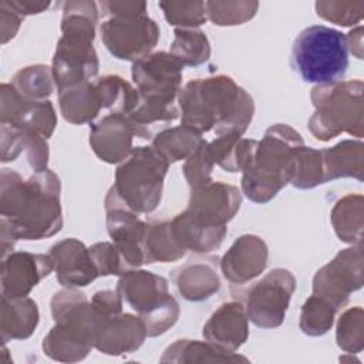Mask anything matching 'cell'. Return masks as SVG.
I'll list each match as a JSON object with an SVG mask.
<instances>
[{"mask_svg": "<svg viewBox=\"0 0 364 364\" xmlns=\"http://www.w3.org/2000/svg\"><path fill=\"white\" fill-rule=\"evenodd\" d=\"M257 141L242 138L239 134L216 136L208 142V151L215 165L226 172H243L255 154Z\"/></svg>", "mask_w": 364, "mask_h": 364, "instance_id": "cell-30", "label": "cell"}, {"mask_svg": "<svg viewBox=\"0 0 364 364\" xmlns=\"http://www.w3.org/2000/svg\"><path fill=\"white\" fill-rule=\"evenodd\" d=\"M168 168L169 164L151 145L135 146L118 164L111 189L131 210L151 213L162 199Z\"/></svg>", "mask_w": 364, "mask_h": 364, "instance_id": "cell-8", "label": "cell"}, {"mask_svg": "<svg viewBox=\"0 0 364 364\" xmlns=\"http://www.w3.org/2000/svg\"><path fill=\"white\" fill-rule=\"evenodd\" d=\"M337 310L324 299L311 294L301 306L299 327L310 337L324 336L334 324Z\"/></svg>", "mask_w": 364, "mask_h": 364, "instance_id": "cell-39", "label": "cell"}, {"mask_svg": "<svg viewBox=\"0 0 364 364\" xmlns=\"http://www.w3.org/2000/svg\"><path fill=\"white\" fill-rule=\"evenodd\" d=\"M179 117L175 102H168L156 98L144 97L139 92V100L134 109L127 115L135 129V135L141 139H152L159 124H168Z\"/></svg>", "mask_w": 364, "mask_h": 364, "instance_id": "cell-32", "label": "cell"}, {"mask_svg": "<svg viewBox=\"0 0 364 364\" xmlns=\"http://www.w3.org/2000/svg\"><path fill=\"white\" fill-rule=\"evenodd\" d=\"M314 9L318 17L341 27L355 26L364 16V1L361 0H320L316 1Z\"/></svg>", "mask_w": 364, "mask_h": 364, "instance_id": "cell-43", "label": "cell"}, {"mask_svg": "<svg viewBox=\"0 0 364 364\" xmlns=\"http://www.w3.org/2000/svg\"><path fill=\"white\" fill-rule=\"evenodd\" d=\"M290 183L299 189H313L326 183L320 149L303 144L294 151Z\"/></svg>", "mask_w": 364, "mask_h": 364, "instance_id": "cell-38", "label": "cell"}, {"mask_svg": "<svg viewBox=\"0 0 364 364\" xmlns=\"http://www.w3.org/2000/svg\"><path fill=\"white\" fill-rule=\"evenodd\" d=\"M176 100L181 124L200 134L243 135L255 114L252 95L225 74L188 81Z\"/></svg>", "mask_w": 364, "mask_h": 364, "instance_id": "cell-2", "label": "cell"}, {"mask_svg": "<svg viewBox=\"0 0 364 364\" xmlns=\"http://www.w3.org/2000/svg\"><path fill=\"white\" fill-rule=\"evenodd\" d=\"M57 92L60 112L70 124H91L102 109L95 85L91 81L68 87Z\"/></svg>", "mask_w": 364, "mask_h": 364, "instance_id": "cell-29", "label": "cell"}, {"mask_svg": "<svg viewBox=\"0 0 364 364\" xmlns=\"http://www.w3.org/2000/svg\"><path fill=\"white\" fill-rule=\"evenodd\" d=\"M95 90L100 98L102 109H108L109 114L128 115L139 100V91L132 87L122 77L109 74L98 78L95 82Z\"/></svg>", "mask_w": 364, "mask_h": 364, "instance_id": "cell-35", "label": "cell"}, {"mask_svg": "<svg viewBox=\"0 0 364 364\" xmlns=\"http://www.w3.org/2000/svg\"><path fill=\"white\" fill-rule=\"evenodd\" d=\"M183 65L166 51L151 53L132 63L136 90L148 98L175 102L181 91Z\"/></svg>", "mask_w": 364, "mask_h": 364, "instance_id": "cell-14", "label": "cell"}, {"mask_svg": "<svg viewBox=\"0 0 364 364\" xmlns=\"http://www.w3.org/2000/svg\"><path fill=\"white\" fill-rule=\"evenodd\" d=\"M363 245L340 250L313 277V294L328 301L337 311L343 309L353 291L363 287Z\"/></svg>", "mask_w": 364, "mask_h": 364, "instance_id": "cell-12", "label": "cell"}, {"mask_svg": "<svg viewBox=\"0 0 364 364\" xmlns=\"http://www.w3.org/2000/svg\"><path fill=\"white\" fill-rule=\"evenodd\" d=\"M104 208L108 236L119 252L127 270L139 269L145 264L142 240L146 222L141 220L136 212L121 202L111 188L104 199Z\"/></svg>", "mask_w": 364, "mask_h": 364, "instance_id": "cell-13", "label": "cell"}, {"mask_svg": "<svg viewBox=\"0 0 364 364\" xmlns=\"http://www.w3.org/2000/svg\"><path fill=\"white\" fill-rule=\"evenodd\" d=\"M40 313L37 303L30 297L10 299L1 296L0 333L6 344L10 340H26L37 328Z\"/></svg>", "mask_w": 364, "mask_h": 364, "instance_id": "cell-26", "label": "cell"}, {"mask_svg": "<svg viewBox=\"0 0 364 364\" xmlns=\"http://www.w3.org/2000/svg\"><path fill=\"white\" fill-rule=\"evenodd\" d=\"M97 23V3L90 0L63 3L61 37L51 64L57 91L90 82L97 77L100 60L92 46Z\"/></svg>", "mask_w": 364, "mask_h": 364, "instance_id": "cell-3", "label": "cell"}, {"mask_svg": "<svg viewBox=\"0 0 364 364\" xmlns=\"http://www.w3.org/2000/svg\"><path fill=\"white\" fill-rule=\"evenodd\" d=\"M1 1L23 18L26 16L43 13L51 4L50 1H44V0H1Z\"/></svg>", "mask_w": 364, "mask_h": 364, "instance_id": "cell-49", "label": "cell"}, {"mask_svg": "<svg viewBox=\"0 0 364 364\" xmlns=\"http://www.w3.org/2000/svg\"><path fill=\"white\" fill-rule=\"evenodd\" d=\"M164 11L168 24L176 28H198L208 20L205 1H173L164 0L158 3Z\"/></svg>", "mask_w": 364, "mask_h": 364, "instance_id": "cell-42", "label": "cell"}, {"mask_svg": "<svg viewBox=\"0 0 364 364\" xmlns=\"http://www.w3.org/2000/svg\"><path fill=\"white\" fill-rule=\"evenodd\" d=\"M57 282L64 287H85L98 276L88 247L75 237L54 243L48 252Z\"/></svg>", "mask_w": 364, "mask_h": 364, "instance_id": "cell-20", "label": "cell"}, {"mask_svg": "<svg viewBox=\"0 0 364 364\" xmlns=\"http://www.w3.org/2000/svg\"><path fill=\"white\" fill-rule=\"evenodd\" d=\"M294 290L296 277L293 273L277 267L235 297L243 304L249 321L262 328H276L284 321Z\"/></svg>", "mask_w": 364, "mask_h": 364, "instance_id": "cell-10", "label": "cell"}, {"mask_svg": "<svg viewBox=\"0 0 364 364\" xmlns=\"http://www.w3.org/2000/svg\"><path fill=\"white\" fill-rule=\"evenodd\" d=\"M333 229L341 242L363 245L364 198L360 193H348L338 199L330 213Z\"/></svg>", "mask_w": 364, "mask_h": 364, "instance_id": "cell-31", "label": "cell"}, {"mask_svg": "<svg viewBox=\"0 0 364 364\" xmlns=\"http://www.w3.org/2000/svg\"><path fill=\"white\" fill-rule=\"evenodd\" d=\"M101 40L118 60L136 61L152 53L159 40V26L146 13L108 16L100 26Z\"/></svg>", "mask_w": 364, "mask_h": 364, "instance_id": "cell-11", "label": "cell"}, {"mask_svg": "<svg viewBox=\"0 0 364 364\" xmlns=\"http://www.w3.org/2000/svg\"><path fill=\"white\" fill-rule=\"evenodd\" d=\"M144 321L148 337L165 334L179 318V304L169 294L168 280L142 269L119 274L115 289Z\"/></svg>", "mask_w": 364, "mask_h": 364, "instance_id": "cell-9", "label": "cell"}, {"mask_svg": "<svg viewBox=\"0 0 364 364\" xmlns=\"http://www.w3.org/2000/svg\"><path fill=\"white\" fill-rule=\"evenodd\" d=\"M101 7L108 16H127V14H145L146 3L144 1H102Z\"/></svg>", "mask_w": 364, "mask_h": 364, "instance_id": "cell-48", "label": "cell"}, {"mask_svg": "<svg viewBox=\"0 0 364 364\" xmlns=\"http://www.w3.org/2000/svg\"><path fill=\"white\" fill-rule=\"evenodd\" d=\"M0 124L36 132L48 139L57 127V114L48 100L28 101L7 82L0 87Z\"/></svg>", "mask_w": 364, "mask_h": 364, "instance_id": "cell-15", "label": "cell"}, {"mask_svg": "<svg viewBox=\"0 0 364 364\" xmlns=\"http://www.w3.org/2000/svg\"><path fill=\"white\" fill-rule=\"evenodd\" d=\"M161 363H249V358L226 351L209 341L181 338L166 347Z\"/></svg>", "mask_w": 364, "mask_h": 364, "instance_id": "cell-28", "label": "cell"}, {"mask_svg": "<svg viewBox=\"0 0 364 364\" xmlns=\"http://www.w3.org/2000/svg\"><path fill=\"white\" fill-rule=\"evenodd\" d=\"M148 337L144 321L139 316L119 313L101 318L94 348L107 355H121L136 351Z\"/></svg>", "mask_w": 364, "mask_h": 364, "instance_id": "cell-21", "label": "cell"}, {"mask_svg": "<svg viewBox=\"0 0 364 364\" xmlns=\"http://www.w3.org/2000/svg\"><path fill=\"white\" fill-rule=\"evenodd\" d=\"M122 297L117 290H100L91 297V304L101 318L122 313Z\"/></svg>", "mask_w": 364, "mask_h": 364, "instance_id": "cell-46", "label": "cell"}, {"mask_svg": "<svg viewBox=\"0 0 364 364\" xmlns=\"http://www.w3.org/2000/svg\"><path fill=\"white\" fill-rule=\"evenodd\" d=\"M240 205L242 192L237 186L222 181H210L191 188L185 210L208 226H226L235 218Z\"/></svg>", "mask_w": 364, "mask_h": 364, "instance_id": "cell-16", "label": "cell"}, {"mask_svg": "<svg viewBox=\"0 0 364 364\" xmlns=\"http://www.w3.org/2000/svg\"><path fill=\"white\" fill-rule=\"evenodd\" d=\"M23 17L7 7L3 1H0V37L1 44H6L17 34L21 26Z\"/></svg>", "mask_w": 364, "mask_h": 364, "instance_id": "cell-47", "label": "cell"}, {"mask_svg": "<svg viewBox=\"0 0 364 364\" xmlns=\"http://www.w3.org/2000/svg\"><path fill=\"white\" fill-rule=\"evenodd\" d=\"M10 84L28 101L48 100L55 88L53 70L46 64H31L20 68Z\"/></svg>", "mask_w": 364, "mask_h": 364, "instance_id": "cell-37", "label": "cell"}, {"mask_svg": "<svg viewBox=\"0 0 364 364\" xmlns=\"http://www.w3.org/2000/svg\"><path fill=\"white\" fill-rule=\"evenodd\" d=\"M203 338L226 351L235 353L249 337V320L239 300L222 303L202 328Z\"/></svg>", "mask_w": 364, "mask_h": 364, "instance_id": "cell-22", "label": "cell"}, {"mask_svg": "<svg viewBox=\"0 0 364 364\" xmlns=\"http://www.w3.org/2000/svg\"><path fill=\"white\" fill-rule=\"evenodd\" d=\"M291 67L306 82L326 85L341 81L348 68L346 34L327 26L306 27L293 41Z\"/></svg>", "mask_w": 364, "mask_h": 364, "instance_id": "cell-7", "label": "cell"}, {"mask_svg": "<svg viewBox=\"0 0 364 364\" xmlns=\"http://www.w3.org/2000/svg\"><path fill=\"white\" fill-rule=\"evenodd\" d=\"M364 84L360 78L316 85L310 92L314 114L309 129L318 141L327 142L343 132L363 138Z\"/></svg>", "mask_w": 364, "mask_h": 364, "instance_id": "cell-6", "label": "cell"}, {"mask_svg": "<svg viewBox=\"0 0 364 364\" xmlns=\"http://www.w3.org/2000/svg\"><path fill=\"white\" fill-rule=\"evenodd\" d=\"M145 263H169L182 259L186 250L176 242L171 220L146 222L142 240Z\"/></svg>", "mask_w": 364, "mask_h": 364, "instance_id": "cell-33", "label": "cell"}, {"mask_svg": "<svg viewBox=\"0 0 364 364\" xmlns=\"http://www.w3.org/2000/svg\"><path fill=\"white\" fill-rule=\"evenodd\" d=\"M178 293L188 301H203L220 289L218 259L189 260L171 272Z\"/></svg>", "mask_w": 364, "mask_h": 364, "instance_id": "cell-23", "label": "cell"}, {"mask_svg": "<svg viewBox=\"0 0 364 364\" xmlns=\"http://www.w3.org/2000/svg\"><path fill=\"white\" fill-rule=\"evenodd\" d=\"M98 276H119L127 272L122 257L112 242H98L88 247Z\"/></svg>", "mask_w": 364, "mask_h": 364, "instance_id": "cell-45", "label": "cell"}, {"mask_svg": "<svg viewBox=\"0 0 364 364\" xmlns=\"http://www.w3.org/2000/svg\"><path fill=\"white\" fill-rule=\"evenodd\" d=\"M202 141L200 132L181 124L156 132L151 139V146L171 165L191 156Z\"/></svg>", "mask_w": 364, "mask_h": 364, "instance_id": "cell-34", "label": "cell"}, {"mask_svg": "<svg viewBox=\"0 0 364 364\" xmlns=\"http://www.w3.org/2000/svg\"><path fill=\"white\" fill-rule=\"evenodd\" d=\"M269 249L266 242L257 235H242L225 252L219 262L220 273L232 284H245L267 266Z\"/></svg>", "mask_w": 364, "mask_h": 364, "instance_id": "cell-18", "label": "cell"}, {"mask_svg": "<svg viewBox=\"0 0 364 364\" xmlns=\"http://www.w3.org/2000/svg\"><path fill=\"white\" fill-rule=\"evenodd\" d=\"M169 53L183 67H196L210 58V43L199 28H175Z\"/></svg>", "mask_w": 364, "mask_h": 364, "instance_id": "cell-36", "label": "cell"}, {"mask_svg": "<svg viewBox=\"0 0 364 364\" xmlns=\"http://www.w3.org/2000/svg\"><path fill=\"white\" fill-rule=\"evenodd\" d=\"M176 242L188 252L198 255L210 253L220 247L226 236V226H208L183 210L171 220Z\"/></svg>", "mask_w": 364, "mask_h": 364, "instance_id": "cell-25", "label": "cell"}, {"mask_svg": "<svg viewBox=\"0 0 364 364\" xmlns=\"http://www.w3.org/2000/svg\"><path fill=\"white\" fill-rule=\"evenodd\" d=\"M54 270L50 255L11 252L1 259V296L27 297Z\"/></svg>", "mask_w": 364, "mask_h": 364, "instance_id": "cell-17", "label": "cell"}, {"mask_svg": "<svg viewBox=\"0 0 364 364\" xmlns=\"http://www.w3.org/2000/svg\"><path fill=\"white\" fill-rule=\"evenodd\" d=\"M303 144L301 135L290 125H270L242 172V193L255 203L272 200L290 183L293 154Z\"/></svg>", "mask_w": 364, "mask_h": 364, "instance_id": "cell-5", "label": "cell"}, {"mask_svg": "<svg viewBox=\"0 0 364 364\" xmlns=\"http://www.w3.org/2000/svg\"><path fill=\"white\" fill-rule=\"evenodd\" d=\"M336 341L347 354H357L364 348V310L360 306L347 309L337 321Z\"/></svg>", "mask_w": 364, "mask_h": 364, "instance_id": "cell-41", "label": "cell"}, {"mask_svg": "<svg viewBox=\"0 0 364 364\" xmlns=\"http://www.w3.org/2000/svg\"><path fill=\"white\" fill-rule=\"evenodd\" d=\"M213 161L208 151V141H202V144L198 146V149L185 159L182 172L183 176L191 188H196L200 185H205L212 179V171H213Z\"/></svg>", "mask_w": 364, "mask_h": 364, "instance_id": "cell-44", "label": "cell"}, {"mask_svg": "<svg viewBox=\"0 0 364 364\" xmlns=\"http://www.w3.org/2000/svg\"><path fill=\"white\" fill-rule=\"evenodd\" d=\"M61 182L46 169L24 179L18 172L3 168L0 175V239L1 259L13 252L14 243L41 240L63 228L60 202Z\"/></svg>", "mask_w": 364, "mask_h": 364, "instance_id": "cell-1", "label": "cell"}, {"mask_svg": "<svg viewBox=\"0 0 364 364\" xmlns=\"http://www.w3.org/2000/svg\"><path fill=\"white\" fill-rule=\"evenodd\" d=\"M0 132L3 164L14 161L20 154L24 152L27 162L34 172L47 169L50 151L46 138L36 132L9 124H0Z\"/></svg>", "mask_w": 364, "mask_h": 364, "instance_id": "cell-24", "label": "cell"}, {"mask_svg": "<svg viewBox=\"0 0 364 364\" xmlns=\"http://www.w3.org/2000/svg\"><path fill=\"white\" fill-rule=\"evenodd\" d=\"M347 46L348 50L357 57V58H363V27L358 26L357 28L351 30L347 36Z\"/></svg>", "mask_w": 364, "mask_h": 364, "instance_id": "cell-50", "label": "cell"}, {"mask_svg": "<svg viewBox=\"0 0 364 364\" xmlns=\"http://www.w3.org/2000/svg\"><path fill=\"white\" fill-rule=\"evenodd\" d=\"M54 326L43 338V351L60 363L84 360L94 348L101 317L87 296L77 287H65L54 293L51 303Z\"/></svg>", "mask_w": 364, "mask_h": 364, "instance_id": "cell-4", "label": "cell"}, {"mask_svg": "<svg viewBox=\"0 0 364 364\" xmlns=\"http://www.w3.org/2000/svg\"><path fill=\"white\" fill-rule=\"evenodd\" d=\"M320 152L326 182L338 178H354L360 182L363 181L364 144L361 141L344 139L330 148L320 149Z\"/></svg>", "mask_w": 364, "mask_h": 364, "instance_id": "cell-27", "label": "cell"}, {"mask_svg": "<svg viewBox=\"0 0 364 364\" xmlns=\"http://www.w3.org/2000/svg\"><path fill=\"white\" fill-rule=\"evenodd\" d=\"M259 9V1L239 0V1H222L210 0L205 1L206 17L215 26H239L252 20Z\"/></svg>", "mask_w": 364, "mask_h": 364, "instance_id": "cell-40", "label": "cell"}, {"mask_svg": "<svg viewBox=\"0 0 364 364\" xmlns=\"http://www.w3.org/2000/svg\"><path fill=\"white\" fill-rule=\"evenodd\" d=\"M135 129L125 115L107 114L90 124V145L92 152L107 164L122 162L134 149Z\"/></svg>", "mask_w": 364, "mask_h": 364, "instance_id": "cell-19", "label": "cell"}]
</instances>
